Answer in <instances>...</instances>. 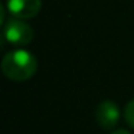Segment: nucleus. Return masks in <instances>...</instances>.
Instances as JSON below:
<instances>
[{
	"label": "nucleus",
	"mask_w": 134,
	"mask_h": 134,
	"mask_svg": "<svg viewBox=\"0 0 134 134\" xmlns=\"http://www.w3.org/2000/svg\"><path fill=\"white\" fill-rule=\"evenodd\" d=\"M38 69V61L30 52L18 49L9 52L2 61V71L12 81H26L35 75Z\"/></svg>",
	"instance_id": "f257e3e1"
},
{
	"label": "nucleus",
	"mask_w": 134,
	"mask_h": 134,
	"mask_svg": "<svg viewBox=\"0 0 134 134\" xmlns=\"http://www.w3.org/2000/svg\"><path fill=\"white\" fill-rule=\"evenodd\" d=\"M3 38L15 46H25V45L32 42L33 30L23 20L15 19V20L7 22V25H4Z\"/></svg>",
	"instance_id": "f03ea898"
},
{
	"label": "nucleus",
	"mask_w": 134,
	"mask_h": 134,
	"mask_svg": "<svg viewBox=\"0 0 134 134\" xmlns=\"http://www.w3.org/2000/svg\"><path fill=\"white\" fill-rule=\"evenodd\" d=\"M95 120L98 125L104 130L114 128L120 121V108L111 99H104L98 104L95 110Z\"/></svg>",
	"instance_id": "7ed1b4c3"
},
{
	"label": "nucleus",
	"mask_w": 134,
	"mask_h": 134,
	"mask_svg": "<svg viewBox=\"0 0 134 134\" xmlns=\"http://www.w3.org/2000/svg\"><path fill=\"white\" fill-rule=\"evenodd\" d=\"M41 0H7V10L18 19H30L41 10Z\"/></svg>",
	"instance_id": "20e7f679"
},
{
	"label": "nucleus",
	"mask_w": 134,
	"mask_h": 134,
	"mask_svg": "<svg viewBox=\"0 0 134 134\" xmlns=\"http://www.w3.org/2000/svg\"><path fill=\"white\" fill-rule=\"evenodd\" d=\"M124 118H125V121L128 122V125L134 128V98L131 99V101H128V104L125 105Z\"/></svg>",
	"instance_id": "39448f33"
},
{
	"label": "nucleus",
	"mask_w": 134,
	"mask_h": 134,
	"mask_svg": "<svg viewBox=\"0 0 134 134\" xmlns=\"http://www.w3.org/2000/svg\"><path fill=\"white\" fill-rule=\"evenodd\" d=\"M111 134H131V133H130V131H127V130H122V128H120V130L113 131Z\"/></svg>",
	"instance_id": "423d86ee"
}]
</instances>
